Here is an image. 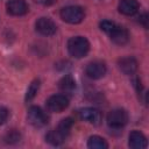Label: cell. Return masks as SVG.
<instances>
[{"instance_id":"18","label":"cell","mask_w":149,"mask_h":149,"mask_svg":"<svg viewBox=\"0 0 149 149\" xmlns=\"http://www.w3.org/2000/svg\"><path fill=\"white\" fill-rule=\"evenodd\" d=\"M40 85H41V81L38 79H35V80L31 81V84L29 85V87L27 90V93H26V101H30V100L34 99V97L38 92Z\"/></svg>"},{"instance_id":"4","label":"cell","mask_w":149,"mask_h":149,"mask_svg":"<svg viewBox=\"0 0 149 149\" xmlns=\"http://www.w3.org/2000/svg\"><path fill=\"white\" fill-rule=\"evenodd\" d=\"M27 119H28V122L31 126L36 127V128L44 127L49 121V118H48L47 113L42 108H40L38 106H31L28 109Z\"/></svg>"},{"instance_id":"6","label":"cell","mask_w":149,"mask_h":149,"mask_svg":"<svg viewBox=\"0 0 149 149\" xmlns=\"http://www.w3.org/2000/svg\"><path fill=\"white\" fill-rule=\"evenodd\" d=\"M35 27H36V31H38L43 36H51L57 30L56 23L49 17H40L36 21Z\"/></svg>"},{"instance_id":"5","label":"cell","mask_w":149,"mask_h":149,"mask_svg":"<svg viewBox=\"0 0 149 149\" xmlns=\"http://www.w3.org/2000/svg\"><path fill=\"white\" fill-rule=\"evenodd\" d=\"M69 106V99L64 94H54L47 100V108L54 113H61Z\"/></svg>"},{"instance_id":"11","label":"cell","mask_w":149,"mask_h":149,"mask_svg":"<svg viewBox=\"0 0 149 149\" xmlns=\"http://www.w3.org/2000/svg\"><path fill=\"white\" fill-rule=\"evenodd\" d=\"M128 144L133 149H144L147 148V137L139 130H133L129 134V141Z\"/></svg>"},{"instance_id":"22","label":"cell","mask_w":149,"mask_h":149,"mask_svg":"<svg viewBox=\"0 0 149 149\" xmlns=\"http://www.w3.org/2000/svg\"><path fill=\"white\" fill-rule=\"evenodd\" d=\"M148 21H149V17H148V14H147V13H143L142 15H140L139 22H140L144 28H148Z\"/></svg>"},{"instance_id":"13","label":"cell","mask_w":149,"mask_h":149,"mask_svg":"<svg viewBox=\"0 0 149 149\" xmlns=\"http://www.w3.org/2000/svg\"><path fill=\"white\" fill-rule=\"evenodd\" d=\"M118 8L121 14L130 16V15H134L139 10L140 3L137 0H120Z\"/></svg>"},{"instance_id":"3","label":"cell","mask_w":149,"mask_h":149,"mask_svg":"<svg viewBox=\"0 0 149 149\" xmlns=\"http://www.w3.org/2000/svg\"><path fill=\"white\" fill-rule=\"evenodd\" d=\"M106 120H107V125L109 128L121 129L128 122V114L125 109L116 108V109H113L108 113Z\"/></svg>"},{"instance_id":"21","label":"cell","mask_w":149,"mask_h":149,"mask_svg":"<svg viewBox=\"0 0 149 149\" xmlns=\"http://www.w3.org/2000/svg\"><path fill=\"white\" fill-rule=\"evenodd\" d=\"M8 115H9L8 109H7L6 107H3V106H0V126L3 125V123L7 121Z\"/></svg>"},{"instance_id":"16","label":"cell","mask_w":149,"mask_h":149,"mask_svg":"<svg viewBox=\"0 0 149 149\" xmlns=\"http://www.w3.org/2000/svg\"><path fill=\"white\" fill-rule=\"evenodd\" d=\"M87 147L90 149H107L108 148V144L106 142L105 139H102L101 136L99 135H93L88 139V142H87Z\"/></svg>"},{"instance_id":"14","label":"cell","mask_w":149,"mask_h":149,"mask_svg":"<svg viewBox=\"0 0 149 149\" xmlns=\"http://www.w3.org/2000/svg\"><path fill=\"white\" fill-rule=\"evenodd\" d=\"M65 139H66V136L63 135L57 128L50 130V132L45 135V141H47L48 143L52 144V146H59V144H62V143L65 141Z\"/></svg>"},{"instance_id":"7","label":"cell","mask_w":149,"mask_h":149,"mask_svg":"<svg viewBox=\"0 0 149 149\" xmlns=\"http://www.w3.org/2000/svg\"><path fill=\"white\" fill-rule=\"evenodd\" d=\"M106 70L107 69H106L105 63H102L100 61H94V62H91L87 64V66L85 69V73L91 79H99L105 76Z\"/></svg>"},{"instance_id":"20","label":"cell","mask_w":149,"mask_h":149,"mask_svg":"<svg viewBox=\"0 0 149 149\" xmlns=\"http://www.w3.org/2000/svg\"><path fill=\"white\" fill-rule=\"evenodd\" d=\"M115 27H116V23H114L113 21L104 20V21L100 22V29H101L102 31H105L106 34H109Z\"/></svg>"},{"instance_id":"23","label":"cell","mask_w":149,"mask_h":149,"mask_svg":"<svg viewBox=\"0 0 149 149\" xmlns=\"http://www.w3.org/2000/svg\"><path fill=\"white\" fill-rule=\"evenodd\" d=\"M36 1L42 2L43 5H49V3H52L54 2V0H36Z\"/></svg>"},{"instance_id":"19","label":"cell","mask_w":149,"mask_h":149,"mask_svg":"<svg viewBox=\"0 0 149 149\" xmlns=\"http://www.w3.org/2000/svg\"><path fill=\"white\" fill-rule=\"evenodd\" d=\"M20 139H21V135H20V133H19L17 130H15V129L9 130V132L5 135V141H6L7 143H15V142H19Z\"/></svg>"},{"instance_id":"15","label":"cell","mask_w":149,"mask_h":149,"mask_svg":"<svg viewBox=\"0 0 149 149\" xmlns=\"http://www.w3.org/2000/svg\"><path fill=\"white\" fill-rule=\"evenodd\" d=\"M58 87L63 92H72L76 88V81H74V79H73L72 76L65 74L58 81Z\"/></svg>"},{"instance_id":"12","label":"cell","mask_w":149,"mask_h":149,"mask_svg":"<svg viewBox=\"0 0 149 149\" xmlns=\"http://www.w3.org/2000/svg\"><path fill=\"white\" fill-rule=\"evenodd\" d=\"M108 35H109L111 40L115 44H119V45H122V44L127 43L128 40H129V34H128L127 29H125L123 27H120L118 24Z\"/></svg>"},{"instance_id":"2","label":"cell","mask_w":149,"mask_h":149,"mask_svg":"<svg viewBox=\"0 0 149 149\" xmlns=\"http://www.w3.org/2000/svg\"><path fill=\"white\" fill-rule=\"evenodd\" d=\"M59 14L63 21L71 24L80 23L85 17V10L80 6H66L61 9Z\"/></svg>"},{"instance_id":"9","label":"cell","mask_w":149,"mask_h":149,"mask_svg":"<svg viewBox=\"0 0 149 149\" xmlns=\"http://www.w3.org/2000/svg\"><path fill=\"white\" fill-rule=\"evenodd\" d=\"M79 115L84 121H87L92 125H98L101 121V113L97 108H92V107L83 108L79 112Z\"/></svg>"},{"instance_id":"8","label":"cell","mask_w":149,"mask_h":149,"mask_svg":"<svg viewBox=\"0 0 149 149\" xmlns=\"http://www.w3.org/2000/svg\"><path fill=\"white\" fill-rule=\"evenodd\" d=\"M6 8L7 13L13 16H22L29 10V7L24 0H9Z\"/></svg>"},{"instance_id":"17","label":"cell","mask_w":149,"mask_h":149,"mask_svg":"<svg viewBox=\"0 0 149 149\" xmlns=\"http://www.w3.org/2000/svg\"><path fill=\"white\" fill-rule=\"evenodd\" d=\"M72 126H73V120H72L71 118H65V119H63V120L58 123L57 129H58L63 135H65V136L68 137V135H69L70 132H71Z\"/></svg>"},{"instance_id":"10","label":"cell","mask_w":149,"mask_h":149,"mask_svg":"<svg viewBox=\"0 0 149 149\" xmlns=\"http://www.w3.org/2000/svg\"><path fill=\"white\" fill-rule=\"evenodd\" d=\"M120 71L125 74H133L137 70V61L134 57H122L118 62Z\"/></svg>"},{"instance_id":"1","label":"cell","mask_w":149,"mask_h":149,"mask_svg":"<svg viewBox=\"0 0 149 149\" xmlns=\"http://www.w3.org/2000/svg\"><path fill=\"white\" fill-rule=\"evenodd\" d=\"M68 50L74 58H81L87 55L90 50V42L83 36H74L68 41Z\"/></svg>"}]
</instances>
